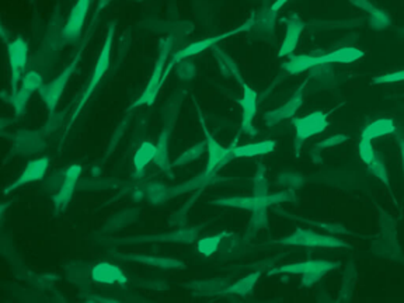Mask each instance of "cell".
Listing matches in <instances>:
<instances>
[{"mask_svg":"<svg viewBox=\"0 0 404 303\" xmlns=\"http://www.w3.org/2000/svg\"><path fill=\"white\" fill-rule=\"evenodd\" d=\"M170 127H166L165 131L160 134L158 145H156V164L166 173L170 171V162H169V142H170Z\"/></svg>","mask_w":404,"mask_h":303,"instance_id":"obj_25","label":"cell"},{"mask_svg":"<svg viewBox=\"0 0 404 303\" xmlns=\"http://www.w3.org/2000/svg\"><path fill=\"white\" fill-rule=\"evenodd\" d=\"M82 174V166L81 164H72L71 167H67L63 178H62V183L59 187V191L56 193V196L53 197V202H55V209L56 211H62L65 209L67 205H69L76 184H78V180Z\"/></svg>","mask_w":404,"mask_h":303,"instance_id":"obj_13","label":"cell"},{"mask_svg":"<svg viewBox=\"0 0 404 303\" xmlns=\"http://www.w3.org/2000/svg\"><path fill=\"white\" fill-rule=\"evenodd\" d=\"M198 230L195 227L191 229H180L171 233L165 234H149L142 237H135L131 240H122V243H140V241H181V243H192L196 239Z\"/></svg>","mask_w":404,"mask_h":303,"instance_id":"obj_16","label":"cell"},{"mask_svg":"<svg viewBox=\"0 0 404 303\" xmlns=\"http://www.w3.org/2000/svg\"><path fill=\"white\" fill-rule=\"evenodd\" d=\"M8 59L10 67V86L12 93L19 89V83L23 80V73L28 62V42L23 37H17L8 42Z\"/></svg>","mask_w":404,"mask_h":303,"instance_id":"obj_10","label":"cell"},{"mask_svg":"<svg viewBox=\"0 0 404 303\" xmlns=\"http://www.w3.org/2000/svg\"><path fill=\"white\" fill-rule=\"evenodd\" d=\"M277 148L276 141H260V142H253L242 146H235L233 145V156L235 157H242V159H251V157H258L274 152Z\"/></svg>","mask_w":404,"mask_h":303,"instance_id":"obj_21","label":"cell"},{"mask_svg":"<svg viewBox=\"0 0 404 303\" xmlns=\"http://www.w3.org/2000/svg\"><path fill=\"white\" fill-rule=\"evenodd\" d=\"M215 51L218 53V62L224 71V73L226 76H232V78H236L239 79L242 75L239 72V68L237 65L233 62V60L229 58V55H226L224 51H221L218 46H215Z\"/></svg>","mask_w":404,"mask_h":303,"instance_id":"obj_31","label":"cell"},{"mask_svg":"<svg viewBox=\"0 0 404 303\" xmlns=\"http://www.w3.org/2000/svg\"><path fill=\"white\" fill-rule=\"evenodd\" d=\"M398 149H400V159H401V168L404 175V138L398 137Z\"/></svg>","mask_w":404,"mask_h":303,"instance_id":"obj_42","label":"cell"},{"mask_svg":"<svg viewBox=\"0 0 404 303\" xmlns=\"http://www.w3.org/2000/svg\"><path fill=\"white\" fill-rule=\"evenodd\" d=\"M400 82H404V69L379 75L373 79L375 85H390V83H400Z\"/></svg>","mask_w":404,"mask_h":303,"instance_id":"obj_37","label":"cell"},{"mask_svg":"<svg viewBox=\"0 0 404 303\" xmlns=\"http://www.w3.org/2000/svg\"><path fill=\"white\" fill-rule=\"evenodd\" d=\"M321 65L330 64H354L365 56V52L357 46H343L335 51L319 55Z\"/></svg>","mask_w":404,"mask_h":303,"instance_id":"obj_17","label":"cell"},{"mask_svg":"<svg viewBox=\"0 0 404 303\" xmlns=\"http://www.w3.org/2000/svg\"><path fill=\"white\" fill-rule=\"evenodd\" d=\"M321 67V60L319 55H296L292 56L289 60L283 65V69L289 75H301L312 68Z\"/></svg>","mask_w":404,"mask_h":303,"instance_id":"obj_22","label":"cell"},{"mask_svg":"<svg viewBox=\"0 0 404 303\" xmlns=\"http://www.w3.org/2000/svg\"><path fill=\"white\" fill-rule=\"evenodd\" d=\"M303 28H305L303 21L298 19H292L287 23V31H285L284 41L278 49V58H287L295 52L298 42L301 40V35L303 33Z\"/></svg>","mask_w":404,"mask_h":303,"instance_id":"obj_18","label":"cell"},{"mask_svg":"<svg viewBox=\"0 0 404 303\" xmlns=\"http://www.w3.org/2000/svg\"><path fill=\"white\" fill-rule=\"evenodd\" d=\"M396 132V124L394 121L390 118H379L372 121L369 123L361 132V138L362 139H368V141H373V139H379L387 135H392Z\"/></svg>","mask_w":404,"mask_h":303,"instance_id":"obj_23","label":"cell"},{"mask_svg":"<svg viewBox=\"0 0 404 303\" xmlns=\"http://www.w3.org/2000/svg\"><path fill=\"white\" fill-rule=\"evenodd\" d=\"M226 233H219L215 236H207L204 239H201L196 245V250L205 257L212 256L214 253H217V250L219 249L222 240L226 237Z\"/></svg>","mask_w":404,"mask_h":303,"instance_id":"obj_28","label":"cell"},{"mask_svg":"<svg viewBox=\"0 0 404 303\" xmlns=\"http://www.w3.org/2000/svg\"><path fill=\"white\" fill-rule=\"evenodd\" d=\"M92 279L97 284H125L126 277L124 271L110 263H100L92 270Z\"/></svg>","mask_w":404,"mask_h":303,"instance_id":"obj_19","label":"cell"},{"mask_svg":"<svg viewBox=\"0 0 404 303\" xmlns=\"http://www.w3.org/2000/svg\"><path fill=\"white\" fill-rule=\"evenodd\" d=\"M289 2H291V0H276V2L273 3V6H271V12H274V13L280 12Z\"/></svg>","mask_w":404,"mask_h":303,"instance_id":"obj_41","label":"cell"},{"mask_svg":"<svg viewBox=\"0 0 404 303\" xmlns=\"http://www.w3.org/2000/svg\"><path fill=\"white\" fill-rule=\"evenodd\" d=\"M253 26H254V16H251V17H250L247 21H244L242 26H239V27H236V28H233V30H230V31H228V33L218 34V35H214V37H210V38H204V40H199V41L191 42V44L187 45L185 48L180 49L178 52H176V53L173 55L171 60H170V62L166 65V71H165V75H163V85H165L166 79L169 78L170 72L173 71V68L177 67V65L181 62V60H185V59H188V58H191V56H195V55H198V53H201V52H204V51H207V49H210V48H215L221 41H224V40H226V38H230V37H233V35H237V34H240V33H243V31H249Z\"/></svg>","mask_w":404,"mask_h":303,"instance_id":"obj_1","label":"cell"},{"mask_svg":"<svg viewBox=\"0 0 404 303\" xmlns=\"http://www.w3.org/2000/svg\"><path fill=\"white\" fill-rule=\"evenodd\" d=\"M368 170L372 175H375L379 181H382L383 184L389 186V174H387V168L385 166V163L379 159V156L368 164Z\"/></svg>","mask_w":404,"mask_h":303,"instance_id":"obj_34","label":"cell"},{"mask_svg":"<svg viewBox=\"0 0 404 303\" xmlns=\"http://www.w3.org/2000/svg\"><path fill=\"white\" fill-rule=\"evenodd\" d=\"M83 49H85V45L81 46L78 55L75 56V59L71 62V65H67L60 73L59 76H56L52 82H49L48 85H44L41 89H40V96L44 101V104L48 107V110L51 112L55 111L58 103H59V98L67 85V82H69V79L72 78L76 67L79 65L81 62V59H82V53H83Z\"/></svg>","mask_w":404,"mask_h":303,"instance_id":"obj_6","label":"cell"},{"mask_svg":"<svg viewBox=\"0 0 404 303\" xmlns=\"http://www.w3.org/2000/svg\"><path fill=\"white\" fill-rule=\"evenodd\" d=\"M198 108V115H199V123L202 127V131L205 134V139H207V150H208V164L205 168L207 174H215L224 164H226L228 162H230L232 159H235L233 156V146L230 148H225L222 146L215 138L214 135L210 132L207 124H205V119L202 116V111Z\"/></svg>","mask_w":404,"mask_h":303,"instance_id":"obj_9","label":"cell"},{"mask_svg":"<svg viewBox=\"0 0 404 303\" xmlns=\"http://www.w3.org/2000/svg\"><path fill=\"white\" fill-rule=\"evenodd\" d=\"M254 190H255V196H268L267 190H268V184H267V180L264 177V167L260 166L255 178H254Z\"/></svg>","mask_w":404,"mask_h":303,"instance_id":"obj_38","label":"cell"},{"mask_svg":"<svg viewBox=\"0 0 404 303\" xmlns=\"http://www.w3.org/2000/svg\"><path fill=\"white\" fill-rule=\"evenodd\" d=\"M294 198L292 191H284L280 194H271V196H253V197H230V198H222L215 201V205L221 207H229V208H239V209H247V211H261L267 209L278 202H285Z\"/></svg>","mask_w":404,"mask_h":303,"instance_id":"obj_7","label":"cell"},{"mask_svg":"<svg viewBox=\"0 0 404 303\" xmlns=\"http://www.w3.org/2000/svg\"><path fill=\"white\" fill-rule=\"evenodd\" d=\"M251 227L253 229H260L262 226L267 225V215H265V209L261 211H254L253 214V219H251Z\"/></svg>","mask_w":404,"mask_h":303,"instance_id":"obj_39","label":"cell"},{"mask_svg":"<svg viewBox=\"0 0 404 303\" xmlns=\"http://www.w3.org/2000/svg\"><path fill=\"white\" fill-rule=\"evenodd\" d=\"M211 180H214V174H207L204 171L201 175L187 181V183H184V184L176 187V189H171L170 190V197H176V196H180V194L188 193V191H194V190L205 187L207 184L211 183Z\"/></svg>","mask_w":404,"mask_h":303,"instance_id":"obj_26","label":"cell"},{"mask_svg":"<svg viewBox=\"0 0 404 303\" xmlns=\"http://www.w3.org/2000/svg\"><path fill=\"white\" fill-rule=\"evenodd\" d=\"M155 156H156V145L149 142V141H145L141 144V146L137 149V152L133 153V167H135V171H137L138 174H141L145 167L152 162L155 160Z\"/></svg>","mask_w":404,"mask_h":303,"instance_id":"obj_24","label":"cell"},{"mask_svg":"<svg viewBox=\"0 0 404 303\" xmlns=\"http://www.w3.org/2000/svg\"><path fill=\"white\" fill-rule=\"evenodd\" d=\"M239 83L242 85V98H240V107H242V130L247 135L255 137L257 131L253 127V121L258 110V94L257 92L249 86L243 76H240Z\"/></svg>","mask_w":404,"mask_h":303,"instance_id":"obj_11","label":"cell"},{"mask_svg":"<svg viewBox=\"0 0 404 303\" xmlns=\"http://www.w3.org/2000/svg\"><path fill=\"white\" fill-rule=\"evenodd\" d=\"M284 246H298L309 249H346L348 245L339 237L316 233L309 229H298L292 234L278 241Z\"/></svg>","mask_w":404,"mask_h":303,"instance_id":"obj_5","label":"cell"},{"mask_svg":"<svg viewBox=\"0 0 404 303\" xmlns=\"http://www.w3.org/2000/svg\"><path fill=\"white\" fill-rule=\"evenodd\" d=\"M173 48V41L171 38L166 37L162 38L159 42V56L155 64V69L151 75V79L148 82L146 89L142 92V94L138 97V100L132 104V108L135 107H141V105H152L163 86V75L166 71V62L167 58L171 52Z\"/></svg>","mask_w":404,"mask_h":303,"instance_id":"obj_2","label":"cell"},{"mask_svg":"<svg viewBox=\"0 0 404 303\" xmlns=\"http://www.w3.org/2000/svg\"><path fill=\"white\" fill-rule=\"evenodd\" d=\"M31 96H33V93L28 92V90H26L24 87H20V89H17L16 92L12 93V96H10V104L13 105L15 112H16L17 116H22L24 114L26 107H27V103H28V100H30Z\"/></svg>","mask_w":404,"mask_h":303,"instance_id":"obj_30","label":"cell"},{"mask_svg":"<svg viewBox=\"0 0 404 303\" xmlns=\"http://www.w3.org/2000/svg\"><path fill=\"white\" fill-rule=\"evenodd\" d=\"M90 9V0H76L75 6L72 8V12L69 15V19H67L62 35L66 41L75 42L81 38L82 30L85 27V21L87 19Z\"/></svg>","mask_w":404,"mask_h":303,"instance_id":"obj_12","label":"cell"},{"mask_svg":"<svg viewBox=\"0 0 404 303\" xmlns=\"http://www.w3.org/2000/svg\"><path fill=\"white\" fill-rule=\"evenodd\" d=\"M114 33H115V26L114 24H110L108 27V31H107V38H106V42H104V46L101 48V52L97 58V62L94 65V69H93V75L89 80V85L85 90V94L83 97L81 98V101L78 103L74 114H72V118H71V123H74V121L78 118V115L81 114V111L83 110V107L86 105V103L89 101V98L92 97V94L94 93L96 87L99 86V83L101 82V79L106 76L108 68H110V60H111V46H112V40H114Z\"/></svg>","mask_w":404,"mask_h":303,"instance_id":"obj_4","label":"cell"},{"mask_svg":"<svg viewBox=\"0 0 404 303\" xmlns=\"http://www.w3.org/2000/svg\"><path fill=\"white\" fill-rule=\"evenodd\" d=\"M369 26L373 30H383V28L390 26V17H389V15L386 12H383V10L376 8L369 15Z\"/></svg>","mask_w":404,"mask_h":303,"instance_id":"obj_33","label":"cell"},{"mask_svg":"<svg viewBox=\"0 0 404 303\" xmlns=\"http://www.w3.org/2000/svg\"><path fill=\"white\" fill-rule=\"evenodd\" d=\"M350 2H351L355 8L364 10V12L368 13V15H371V13L376 9V8L371 3V0H350Z\"/></svg>","mask_w":404,"mask_h":303,"instance_id":"obj_40","label":"cell"},{"mask_svg":"<svg viewBox=\"0 0 404 303\" xmlns=\"http://www.w3.org/2000/svg\"><path fill=\"white\" fill-rule=\"evenodd\" d=\"M348 141V137L344 134H337V135H331L326 139H323L321 142L317 144V149L324 150V149H331L335 146H340L343 144H346Z\"/></svg>","mask_w":404,"mask_h":303,"instance_id":"obj_36","label":"cell"},{"mask_svg":"<svg viewBox=\"0 0 404 303\" xmlns=\"http://www.w3.org/2000/svg\"><path fill=\"white\" fill-rule=\"evenodd\" d=\"M119 260L125 261H137L151 267L162 268V270H176L184 268V264L180 260L170 259V257H153V256H142V254H117Z\"/></svg>","mask_w":404,"mask_h":303,"instance_id":"obj_20","label":"cell"},{"mask_svg":"<svg viewBox=\"0 0 404 303\" xmlns=\"http://www.w3.org/2000/svg\"><path fill=\"white\" fill-rule=\"evenodd\" d=\"M303 89L305 86H301L294 94L292 97L284 103L281 107L273 110V111H269L265 114L264 116V121H265V124L268 127H274L277 125L278 123H281V121H285V119H289V118H294L295 114L301 110V107L303 105Z\"/></svg>","mask_w":404,"mask_h":303,"instance_id":"obj_14","label":"cell"},{"mask_svg":"<svg viewBox=\"0 0 404 303\" xmlns=\"http://www.w3.org/2000/svg\"><path fill=\"white\" fill-rule=\"evenodd\" d=\"M339 268V263H333L327 260H310L303 263H295V264H287L277 267L269 271V275L277 274H289V275H302V285L310 286L320 281L327 272Z\"/></svg>","mask_w":404,"mask_h":303,"instance_id":"obj_3","label":"cell"},{"mask_svg":"<svg viewBox=\"0 0 404 303\" xmlns=\"http://www.w3.org/2000/svg\"><path fill=\"white\" fill-rule=\"evenodd\" d=\"M207 150V142H201V144H196L195 146H191L190 149H187L185 152H183L173 163L174 167H178V166H184V164H188L194 160H198L202 155H204V152Z\"/></svg>","mask_w":404,"mask_h":303,"instance_id":"obj_29","label":"cell"},{"mask_svg":"<svg viewBox=\"0 0 404 303\" xmlns=\"http://www.w3.org/2000/svg\"><path fill=\"white\" fill-rule=\"evenodd\" d=\"M358 153H360V157L362 159V162L368 166L369 163H372L378 155L373 149V145H372V141H368V139H362L360 141L358 144Z\"/></svg>","mask_w":404,"mask_h":303,"instance_id":"obj_35","label":"cell"},{"mask_svg":"<svg viewBox=\"0 0 404 303\" xmlns=\"http://www.w3.org/2000/svg\"><path fill=\"white\" fill-rule=\"evenodd\" d=\"M44 86V79L42 76L37 72V71H30L24 75L23 80H22V87H24L26 90L31 92L33 94L35 92H40V89Z\"/></svg>","mask_w":404,"mask_h":303,"instance_id":"obj_32","label":"cell"},{"mask_svg":"<svg viewBox=\"0 0 404 303\" xmlns=\"http://www.w3.org/2000/svg\"><path fill=\"white\" fill-rule=\"evenodd\" d=\"M294 128L296 134V153L299 148L310 138L323 134L328 128V116L324 111H313L308 115L294 119Z\"/></svg>","mask_w":404,"mask_h":303,"instance_id":"obj_8","label":"cell"},{"mask_svg":"<svg viewBox=\"0 0 404 303\" xmlns=\"http://www.w3.org/2000/svg\"><path fill=\"white\" fill-rule=\"evenodd\" d=\"M48 167H49L48 157H41V159H35V160L28 162V164L26 166L23 173L5 190V193L9 194L22 186H26L28 183H35V181L42 180L44 175L47 174Z\"/></svg>","mask_w":404,"mask_h":303,"instance_id":"obj_15","label":"cell"},{"mask_svg":"<svg viewBox=\"0 0 404 303\" xmlns=\"http://www.w3.org/2000/svg\"><path fill=\"white\" fill-rule=\"evenodd\" d=\"M258 278H260V272H253V274L242 278L240 281L235 282L233 285L226 288L224 292L228 295H240V296L249 295L254 289Z\"/></svg>","mask_w":404,"mask_h":303,"instance_id":"obj_27","label":"cell"}]
</instances>
